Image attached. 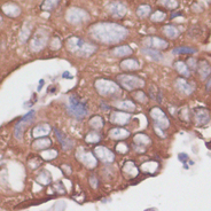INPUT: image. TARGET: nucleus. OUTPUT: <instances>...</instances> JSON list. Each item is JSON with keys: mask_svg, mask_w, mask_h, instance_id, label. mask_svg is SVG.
I'll list each match as a JSON object with an SVG mask.
<instances>
[{"mask_svg": "<svg viewBox=\"0 0 211 211\" xmlns=\"http://www.w3.org/2000/svg\"><path fill=\"white\" fill-rule=\"evenodd\" d=\"M116 107L122 109V110H129V111H132L134 110V103L132 101H120V102H117L116 103Z\"/></svg>", "mask_w": 211, "mask_h": 211, "instance_id": "2f4dec72", "label": "nucleus"}, {"mask_svg": "<svg viewBox=\"0 0 211 211\" xmlns=\"http://www.w3.org/2000/svg\"><path fill=\"white\" fill-rule=\"evenodd\" d=\"M197 52L196 48L194 47H187V46H179V47H176L173 48L172 53L173 54H195Z\"/></svg>", "mask_w": 211, "mask_h": 211, "instance_id": "a878e982", "label": "nucleus"}, {"mask_svg": "<svg viewBox=\"0 0 211 211\" xmlns=\"http://www.w3.org/2000/svg\"><path fill=\"white\" fill-rule=\"evenodd\" d=\"M194 117H195L196 125L201 126V125L206 124L210 120V112L206 108L199 107V108H195L194 110Z\"/></svg>", "mask_w": 211, "mask_h": 211, "instance_id": "9b49d317", "label": "nucleus"}, {"mask_svg": "<svg viewBox=\"0 0 211 211\" xmlns=\"http://www.w3.org/2000/svg\"><path fill=\"white\" fill-rule=\"evenodd\" d=\"M47 38H48V34L47 32H44V31H41V30H38V31L34 35L32 39H31L30 47H31V49L34 52H39L46 45Z\"/></svg>", "mask_w": 211, "mask_h": 211, "instance_id": "0eeeda50", "label": "nucleus"}, {"mask_svg": "<svg viewBox=\"0 0 211 211\" xmlns=\"http://www.w3.org/2000/svg\"><path fill=\"white\" fill-rule=\"evenodd\" d=\"M196 66H197V62L195 61L194 59H189L188 61H187V67H188V68H191V69H195Z\"/></svg>", "mask_w": 211, "mask_h": 211, "instance_id": "ea45409f", "label": "nucleus"}, {"mask_svg": "<svg viewBox=\"0 0 211 211\" xmlns=\"http://www.w3.org/2000/svg\"><path fill=\"white\" fill-rule=\"evenodd\" d=\"M77 157L88 168H94L97 165V157H94L88 152H79L77 154Z\"/></svg>", "mask_w": 211, "mask_h": 211, "instance_id": "4468645a", "label": "nucleus"}, {"mask_svg": "<svg viewBox=\"0 0 211 211\" xmlns=\"http://www.w3.org/2000/svg\"><path fill=\"white\" fill-rule=\"evenodd\" d=\"M115 150L118 152V153H120V154H125V153H128V150H129V146L125 145L124 142H117V145L115 147Z\"/></svg>", "mask_w": 211, "mask_h": 211, "instance_id": "4c0bfd02", "label": "nucleus"}, {"mask_svg": "<svg viewBox=\"0 0 211 211\" xmlns=\"http://www.w3.org/2000/svg\"><path fill=\"white\" fill-rule=\"evenodd\" d=\"M142 53L150 56L153 60H155V61H161V60L163 59V55L161 52L156 51V49H153V48H143L142 49Z\"/></svg>", "mask_w": 211, "mask_h": 211, "instance_id": "b1692460", "label": "nucleus"}, {"mask_svg": "<svg viewBox=\"0 0 211 211\" xmlns=\"http://www.w3.org/2000/svg\"><path fill=\"white\" fill-rule=\"evenodd\" d=\"M51 130L52 129H51V126L48 124H46V123L39 124V125L35 126V129L32 130V135L35 138H44V137H46V135L49 134Z\"/></svg>", "mask_w": 211, "mask_h": 211, "instance_id": "2eb2a0df", "label": "nucleus"}, {"mask_svg": "<svg viewBox=\"0 0 211 211\" xmlns=\"http://www.w3.org/2000/svg\"><path fill=\"white\" fill-rule=\"evenodd\" d=\"M140 67V63L137 59H126L124 61L120 62V68L123 70L126 71H133V70H138Z\"/></svg>", "mask_w": 211, "mask_h": 211, "instance_id": "f3484780", "label": "nucleus"}, {"mask_svg": "<svg viewBox=\"0 0 211 211\" xmlns=\"http://www.w3.org/2000/svg\"><path fill=\"white\" fill-rule=\"evenodd\" d=\"M177 88L179 92H181L184 94H191L193 92L192 86L184 79H178L177 80Z\"/></svg>", "mask_w": 211, "mask_h": 211, "instance_id": "5701e85b", "label": "nucleus"}, {"mask_svg": "<svg viewBox=\"0 0 211 211\" xmlns=\"http://www.w3.org/2000/svg\"><path fill=\"white\" fill-rule=\"evenodd\" d=\"M132 53V49L130 46L128 45H124V46H118V47H115L114 49H111V54L115 55V56H126V55H130Z\"/></svg>", "mask_w": 211, "mask_h": 211, "instance_id": "412c9836", "label": "nucleus"}, {"mask_svg": "<svg viewBox=\"0 0 211 211\" xmlns=\"http://www.w3.org/2000/svg\"><path fill=\"white\" fill-rule=\"evenodd\" d=\"M206 88H208V89H210V88H211V80L209 82V84H208V86H206Z\"/></svg>", "mask_w": 211, "mask_h": 211, "instance_id": "c03bdc74", "label": "nucleus"}, {"mask_svg": "<svg viewBox=\"0 0 211 211\" xmlns=\"http://www.w3.org/2000/svg\"><path fill=\"white\" fill-rule=\"evenodd\" d=\"M89 125L95 130H99L103 126V120L100 116H93L91 119H89Z\"/></svg>", "mask_w": 211, "mask_h": 211, "instance_id": "473e14b6", "label": "nucleus"}, {"mask_svg": "<svg viewBox=\"0 0 211 211\" xmlns=\"http://www.w3.org/2000/svg\"><path fill=\"white\" fill-rule=\"evenodd\" d=\"M150 11H152L150 6H148V5H141L137 9V15L139 17H141V18H145V17H147L150 14Z\"/></svg>", "mask_w": 211, "mask_h": 211, "instance_id": "72a5a7b5", "label": "nucleus"}, {"mask_svg": "<svg viewBox=\"0 0 211 211\" xmlns=\"http://www.w3.org/2000/svg\"><path fill=\"white\" fill-rule=\"evenodd\" d=\"M145 211H156V209H152V208H150V209H147Z\"/></svg>", "mask_w": 211, "mask_h": 211, "instance_id": "a18cd8bd", "label": "nucleus"}, {"mask_svg": "<svg viewBox=\"0 0 211 211\" xmlns=\"http://www.w3.org/2000/svg\"><path fill=\"white\" fill-rule=\"evenodd\" d=\"M163 32L165 36H168L169 38H176L179 36V31L177 30V28L174 25H165L163 28Z\"/></svg>", "mask_w": 211, "mask_h": 211, "instance_id": "bb28decb", "label": "nucleus"}, {"mask_svg": "<svg viewBox=\"0 0 211 211\" xmlns=\"http://www.w3.org/2000/svg\"><path fill=\"white\" fill-rule=\"evenodd\" d=\"M87 18H88L87 13L80 8H77V7L70 8L67 14V20L71 23H82Z\"/></svg>", "mask_w": 211, "mask_h": 211, "instance_id": "6e6552de", "label": "nucleus"}, {"mask_svg": "<svg viewBox=\"0 0 211 211\" xmlns=\"http://www.w3.org/2000/svg\"><path fill=\"white\" fill-rule=\"evenodd\" d=\"M150 116H152L154 123H155V128H161V129H168L170 125V122L165 115V112L158 108L155 107L150 110Z\"/></svg>", "mask_w": 211, "mask_h": 211, "instance_id": "423d86ee", "label": "nucleus"}, {"mask_svg": "<svg viewBox=\"0 0 211 211\" xmlns=\"http://www.w3.org/2000/svg\"><path fill=\"white\" fill-rule=\"evenodd\" d=\"M62 77H63V78H67V79L72 78V76H71V75H70L68 71H64V72H63V75H62Z\"/></svg>", "mask_w": 211, "mask_h": 211, "instance_id": "79ce46f5", "label": "nucleus"}, {"mask_svg": "<svg viewBox=\"0 0 211 211\" xmlns=\"http://www.w3.org/2000/svg\"><path fill=\"white\" fill-rule=\"evenodd\" d=\"M61 0H44V3L41 5V9L43 11H53L59 4Z\"/></svg>", "mask_w": 211, "mask_h": 211, "instance_id": "c85d7f7f", "label": "nucleus"}, {"mask_svg": "<svg viewBox=\"0 0 211 211\" xmlns=\"http://www.w3.org/2000/svg\"><path fill=\"white\" fill-rule=\"evenodd\" d=\"M133 141H134V143L135 145H139V146H145V145H147V143H149V138L146 135V134H143V133H139V134H135L134 135V138H133Z\"/></svg>", "mask_w": 211, "mask_h": 211, "instance_id": "7c9ffc66", "label": "nucleus"}, {"mask_svg": "<svg viewBox=\"0 0 211 211\" xmlns=\"http://www.w3.org/2000/svg\"><path fill=\"white\" fill-rule=\"evenodd\" d=\"M107 11L110 13V15L115 16V17H123L126 14V7L123 3L118 1V0H115V1H111L110 4H108Z\"/></svg>", "mask_w": 211, "mask_h": 211, "instance_id": "1a4fd4ad", "label": "nucleus"}, {"mask_svg": "<svg viewBox=\"0 0 211 211\" xmlns=\"http://www.w3.org/2000/svg\"><path fill=\"white\" fill-rule=\"evenodd\" d=\"M34 117H35V110H30L26 115H24L21 118V120H22V122H25V123H30L34 119Z\"/></svg>", "mask_w": 211, "mask_h": 211, "instance_id": "58836bf2", "label": "nucleus"}, {"mask_svg": "<svg viewBox=\"0 0 211 211\" xmlns=\"http://www.w3.org/2000/svg\"><path fill=\"white\" fill-rule=\"evenodd\" d=\"M0 23H1V16H0Z\"/></svg>", "mask_w": 211, "mask_h": 211, "instance_id": "49530a36", "label": "nucleus"}, {"mask_svg": "<svg viewBox=\"0 0 211 211\" xmlns=\"http://www.w3.org/2000/svg\"><path fill=\"white\" fill-rule=\"evenodd\" d=\"M100 139L101 138L97 132H89L85 138L86 142H88V143H98L100 141Z\"/></svg>", "mask_w": 211, "mask_h": 211, "instance_id": "f704fd0d", "label": "nucleus"}, {"mask_svg": "<svg viewBox=\"0 0 211 211\" xmlns=\"http://www.w3.org/2000/svg\"><path fill=\"white\" fill-rule=\"evenodd\" d=\"M67 110H68L69 115L74 116L77 119H82L87 115L88 108H87L86 103L80 101L76 95H71L69 99V105L67 106Z\"/></svg>", "mask_w": 211, "mask_h": 211, "instance_id": "7ed1b4c3", "label": "nucleus"}, {"mask_svg": "<svg viewBox=\"0 0 211 211\" xmlns=\"http://www.w3.org/2000/svg\"><path fill=\"white\" fill-rule=\"evenodd\" d=\"M89 31L95 40L105 44L118 43L128 36V30L124 26L109 22L94 24L91 26Z\"/></svg>", "mask_w": 211, "mask_h": 211, "instance_id": "f257e3e1", "label": "nucleus"}, {"mask_svg": "<svg viewBox=\"0 0 211 211\" xmlns=\"http://www.w3.org/2000/svg\"><path fill=\"white\" fill-rule=\"evenodd\" d=\"M130 119H131V116L124 111H115L110 116V120L114 124H117V125H125L130 122Z\"/></svg>", "mask_w": 211, "mask_h": 211, "instance_id": "ddd939ff", "label": "nucleus"}, {"mask_svg": "<svg viewBox=\"0 0 211 211\" xmlns=\"http://www.w3.org/2000/svg\"><path fill=\"white\" fill-rule=\"evenodd\" d=\"M94 154H95V157L98 160H100L105 163H111L115 160L114 153H111L110 150L106 147H97L94 149Z\"/></svg>", "mask_w": 211, "mask_h": 211, "instance_id": "9d476101", "label": "nucleus"}, {"mask_svg": "<svg viewBox=\"0 0 211 211\" xmlns=\"http://www.w3.org/2000/svg\"><path fill=\"white\" fill-rule=\"evenodd\" d=\"M3 9H4V12H5V14L7 15V16H11V17H16V16H18L20 15V12H21V9L15 5V4H6L4 7H3Z\"/></svg>", "mask_w": 211, "mask_h": 211, "instance_id": "4be33fe9", "label": "nucleus"}, {"mask_svg": "<svg viewBox=\"0 0 211 211\" xmlns=\"http://www.w3.org/2000/svg\"><path fill=\"white\" fill-rule=\"evenodd\" d=\"M143 44L147 46V48H153V49H164L168 47V43L161 38L157 37H149L143 40Z\"/></svg>", "mask_w": 211, "mask_h": 211, "instance_id": "f8f14e48", "label": "nucleus"}, {"mask_svg": "<svg viewBox=\"0 0 211 211\" xmlns=\"http://www.w3.org/2000/svg\"><path fill=\"white\" fill-rule=\"evenodd\" d=\"M123 173H124L128 178H133V177H135V176L138 174V170H137V166L134 165V163L131 162V161L126 162V163L124 164V166H123Z\"/></svg>", "mask_w": 211, "mask_h": 211, "instance_id": "aec40b11", "label": "nucleus"}, {"mask_svg": "<svg viewBox=\"0 0 211 211\" xmlns=\"http://www.w3.org/2000/svg\"><path fill=\"white\" fill-rule=\"evenodd\" d=\"M118 82L128 91H132V89L140 88L143 86V80L132 75H120L118 76Z\"/></svg>", "mask_w": 211, "mask_h": 211, "instance_id": "39448f33", "label": "nucleus"}, {"mask_svg": "<svg viewBox=\"0 0 211 211\" xmlns=\"http://www.w3.org/2000/svg\"><path fill=\"white\" fill-rule=\"evenodd\" d=\"M180 15H181V12H176V13H173V14L171 15V18H174V17L180 16Z\"/></svg>", "mask_w": 211, "mask_h": 211, "instance_id": "37998d69", "label": "nucleus"}, {"mask_svg": "<svg viewBox=\"0 0 211 211\" xmlns=\"http://www.w3.org/2000/svg\"><path fill=\"white\" fill-rule=\"evenodd\" d=\"M68 51L77 56H91L98 49V46L93 43L84 40L80 37H70L67 40Z\"/></svg>", "mask_w": 211, "mask_h": 211, "instance_id": "f03ea898", "label": "nucleus"}, {"mask_svg": "<svg viewBox=\"0 0 211 211\" xmlns=\"http://www.w3.org/2000/svg\"><path fill=\"white\" fill-rule=\"evenodd\" d=\"M25 122H22V120H20V122L16 123L15 125V129H14V133H15V138L17 140H21L22 139V135H23V131H24V126H25Z\"/></svg>", "mask_w": 211, "mask_h": 211, "instance_id": "c756f323", "label": "nucleus"}, {"mask_svg": "<svg viewBox=\"0 0 211 211\" xmlns=\"http://www.w3.org/2000/svg\"><path fill=\"white\" fill-rule=\"evenodd\" d=\"M95 88L102 97H112L119 93V88L117 84L108 79H99L95 82Z\"/></svg>", "mask_w": 211, "mask_h": 211, "instance_id": "20e7f679", "label": "nucleus"}, {"mask_svg": "<svg viewBox=\"0 0 211 211\" xmlns=\"http://www.w3.org/2000/svg\"><path fill=\"white\" fill-rule=\"evenodd\" d=\"M158 4H161L163 7H165V8H176L177 6H178V4H177V1L176 0H158Z\"/></svg>", "mask_w": 211, "mask_h": 211, "instance_id": "c9c22d12", "label": "nucleus"}, {"mask_svg": "<svg viewBox=\"0 0 211 211\" xmlns=\"http://www.w3.org/2000/svg\"><path fill=\"white\" fill-rule=\"evenodd\" d=\"M178 158H179V161H180V162L186 163V162L188 161V155H187V154H185V153H180V154L178 155Z\"/></svg>", "mask_w": 211, "mask_h": 211, "instance_id": "a19ab883", "label": "nucleus"}, {"mask_svg": "<svg viewBox=\"0 0 211 211\" xmlns=\"http://www.w3.org/2000/svg\"><path fill=\"white\" fill-rule=\"evenodd\" d=\"M196 69H197V72H199V75L201 76L202 79H205L211 74V66L209 64V62L204 61V60H201V61L197 63Z\"/></svg>", "mask_w": 211, "mask_h": 211, "instance_id": "dca6fc26", "label": "nucleus"}, {"mask_svg": "<svg viewBox=\"0 0 211 211\" xmlns=\"http://www.w3.org/2000/svg\"><path fill=\"white\" fill-rule=\"evenodd\" d=\"M174 68L177 69V71L179 72V74H181L183 76H185V77H188L189 76V68L187 67V64L186 63H184V62H176L174 63Z\"/></svg>", "mask_w": 211, "mask_h": 211, "instance_id": "cd10ccee", "label": "nucleus"}, {"mask_svg": "<svg viewBox=\"0 0 211 211\" xmlns=\"http://www.w3.org/2000/svg\"><path fill=\"white\" fill-rule=\"evenodd\" d=\"M54 132H55V135H56V138L59 139L60 143H61V146L63 147V149H71V148H72V141H71L67 135H64L61 131L57 130V129H55Z\"/></svg>", "mask_w": 211, "mask_h": 211, "instance_id": "6ab92c4d", "label": "nucleus"}, {"mask_svg": "<svg viewBox=\"0 0 211 211\" xmlns=\"http://www.w3.org/2000/svg\"><path fill=\"white\" fill-rule=\"evenodd\" d=\"M129 135H130V133L128 130L120 129V128H115L109 131V137L114 140H123V139L128 138Z\"/></svg>", "mask_w": 211, "mask_h": 211, "instance_id": "a211bd4d", "label": "nucleus"}, {"mask_svg": "<svg viewBox=\"0 0 211 211\" xmlns=\"http://www.w3.org/2000/svg\"><path fill=\"white\" fill-rule=\"evenodd\" d=\"M150 18H152L153 22H161V21H163L165 18V13L161 12V11H156L154 14H152Z\"/></svg>", "mask_w": 211, "mask_h": 211, "instance_id": "e433bc0d", "label": "nucleus"}, {"mask_svg": "<svg viewBox=\"0 0 211 211\" xmlns=\"http://www.w3.org/2000/svg\"><path fill=\"white\" fill-rule=\"evenodd\" d=\"M51 143H52L51 139H48V138H39L38 140H36L34 142V148L37 149V150H40V149L49 147Z\"/></svg>", "mask_w": 211, "mask_h": 211, "instance_id": "393cba45", "label": "nucleus"}]
</instances>
